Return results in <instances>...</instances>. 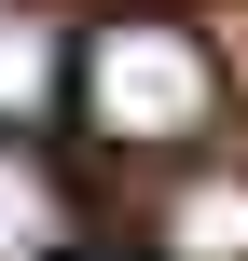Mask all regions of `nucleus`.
I'll use <instances>...</instances> for the list:
<instances>
[{"label": "nucleus", "instance_id": "nucleus-5", "mask_svg": "<svg viewBox=\"0 0 248 261\" xmlns=\"http://www.w3.org/2000/svg\"><path fill=\"white\" fill-rule=\"evenodd\" d=\"M69 261H124V248H69Z\"/></svg>", "mask_w": 248, "mask_h": 261}, {"label": "nucleus", "instance_id": "nucleus-1", "mask_svg": "<svg viewBox=\"0 0 248 261\" xmlns=\"http://www.w3.org/2000/svg\"><path fill=\"white\" fill-rule=\"evenodd\" d=\"M69 124L97 151H193L221 124V55L179 14H97L69 41Z\"/></svg>", "mask_w": 248, "mask_h": 261}, {"label": "nucleus", "instance_id": "nucleus-2", "mask_svg": "<svg viewBox=\"0 0 248 261\" xmlns=\"http://www.w3.org/2000/svg\"><path fill=\"white\" fill-rule=\"evenodd\" d=\"M83 248V193L41 138H0V261H69Z\"/></svg>", "mask_w": 248, "mask_h": 261}, {"label": "nucleus", "instance_id": "nucleus-3", "mask_svg": "<svg viewBox=\"0 0 248 261\" xmlns=\"http://www.w3.org/2000/svg\"><path fill=\"white\" fill-rule=\"evenodd\" d=\"M152 261H248V165H193L152 206Z\"/></svg>", "mask_w": 248, "mask_h": 261}, {"label": "nucleus", "instance_id": "nucleus-4", "mask_svg": "<svg viewBox=\"0 0 248 261\" xmlns=\"http://www.w3.org/2000/svg\"><path fill=\"white\" fill-rule=\"evenodd\" d=\"M41 110H69V28L0 0V138H28Z\"/></svg>", "mask_w": 248, "mask_h": 261}]
</instances>
